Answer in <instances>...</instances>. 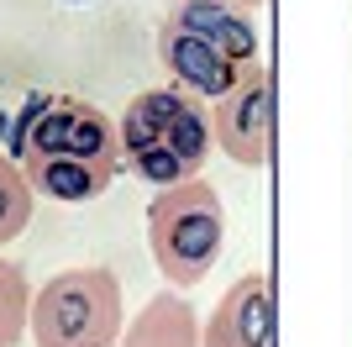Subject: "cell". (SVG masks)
<instances>
[{"instance_id":"9","label":"cell","mask_w":352,"mask_h":347,"mask_svg":"<svg viewBox=\"0 0 352 347\" xmlns=\"http://www.w3.org/2000/svg\"><path fill=\"white\" fill-rule=\"evenodd\" d=\"M32 321V284L21 274V263L0 258V347H16L27 337Z\"/></svg>"},{"instance_id":"7","label":"cell","mask_w":352,"mask_h":347,"mask_svg":"<svg viewBox=\"0 0 352 347\" xmlns=\"http://www.w3.org/2000/svg\"><path fill=\"white\" fill-rule=\"evenodd\" d=\"M200 347H268V279L248 274L210 311Z\"/></svg>"},{"instance_id":"2","label":"cell","mask_w":352,"mask_h":347,"mask_svg":"<svg viewBox=\"0 0 352 347\" xmlns=\"http://www.w3.org/2000/svg\"><path fill=\"white\" fill-rule=\"evenodd\" d=\"M158 48L174 74V90L195 101H221L258 63V27L226 0H174Z\"/></svg>"},{"instance_id":"4","label":"cell","mask_w":352,"mask_h":347,"mask_svg":"<svg viewBox=\"0 0 352 347\" xmlns=\"http://www.w3.org/2000/svg\"><path fill=\"white\" fill-rule=\"evenodd\" d=\"M147 247L168 284H200L216 269L226 247V211L206 179H184L174 189H158L147 205Z\"/></svg>"},{"instance_id":"5","label":"cell","mask_w":352,"mask_h":347,"mask_svg":"<svg viewBox=\"0 0 352 347\" xmlns=\"http://www.w3.org/2000/svg\"><path fill=\"white\" fill-rule=\"evenodd\" d=\"M121 279L111 269H63L32 295L27 332L37 347H116Z\"/></svg>"},{"instance_id":"10","label":"cell","mask_w":352,"mask_h":347,"mask_svg":"<svg viewBox=\"0 0 352 347\" xmlns=\"http://www.w3.org/2000/svg\"><path fill=\"white\" fill-rule=\"evenodd\" d=\"M32 221V189L21 179V163H11L0 153V247L16 242Z\"/></svg>"},{"instance_id":"6","label":"cell","mask_w":352,"mask_h":347,"mask_svg":"<svg viewBox=\"0 0 352 347\" xmlns=\"http://www.w3.org/2000/svg\"><path fill=\"white\" fill-rule=\"evenodd\" d=\"M210 137H216V147L232 163H242V169L268 163V147H274V85H268L263 63H252V69L242 74V85L216 101V111H210Z\"/></svg>"},{"instance_id":"1","label":"cell","mask_w":352,"mask_h":347,"mask_svg":"<svg viewBox=\"0 0 352 347\" xmlns=\"http://www.w3.org/2000/svg\"><path fill=\"white\" fill-rule=\"evenodd\" d=\"M16 153H21V179H27L32 195L85 205L111 189L121 163V137H116V121L100 105L53 95L21 121Z\"/></svg>"},{"instance_id":"3","label":"cell","mask_w":352,"mask_h":347,"mask_svg":"<svg viewBox=\"0 0 352 347\" xmlns=\"http://www.w3.org/2000/svg\"><path fill=\"white\" fill-rule=\"evenodd\" d=\"M116 137H121V158L153 189H174L184 179H200L210 147H216L206 105L174 85L132 95L116 121Z\"/></svg>"},{"instance_id":"11","label":"cell","mask_w":352,"mask_h":347,"mask_svg":"<svg viewBox=\"0 0 352 347\" xmlns=\"http://www.w3.org/2000/svg\"><path fill=\"white\" fill-rule=\"evenodd\" d=\"M226 6H232V11H242V16H248V11H258L263 0H226Z\"/></svg>"},{"instance_id":"8","label":"cell","mask_w":352,"mask_h":347,"mask_svg":"<svg viewBox=\"0 0 352 347\" xmlns=\"http://www.w3.org/2000/svg\"><path fill=\"white\" fill-rule=\"evenodd\" d=\"M121 347H200L195 311L179 295H153L121 332Z\"/></svg>"}]
</instances>
